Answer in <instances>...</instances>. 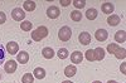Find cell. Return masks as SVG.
<instances>
[{"instance_id":"cell-20","label":"cell","mask_w":126,"mask_h":83,"mask_svg":"<svg viewBox=\"0 0 126 83\" xmlns=\"http://www.w3.org/2000/svg\"><path fill=\"white\" fill-rule=\"evenodd\" d=\"M32 27H33V24H32L29 20H24L23 23H20V29L24 30V32H29L32 29Z\"/></svg>"},{"instance_id":"cell-8","label":"cell","mask_w":126,"mask_h":83,"mask_svg":"<svg viewBox=\"0 0 126 83\" xmlns=\"http://www.w3.org/2000/svg\"><path fill=\"white\" fill-rule=\"evenodd\" d=\"M82 59H83V55H82L81 52H78V50L73 52V53L71 54V60H72V63H76V64L82 63Z\"/></svg>"},{"instance_id":"cell-13","label":"cell","mask_w":126,"mask_h":83,"mask_svg":"<svg viewBox=\"0 0 126 83\" xmlns=\"http://www.w3.org/2000/svg\"><path fill=\"white\" fill-rule=\"evenodd\" d=\"M115 40H116L117 43H124V42L126 40L125 30H119V32H116V34H115Z\"/></svg>"},{"instance_id":"cell-19","label":"cell","mask_w":126,"mask_h":83,"mask_svg":"<svg viewBox=\"0 0 126 83\" xmlns=\"http://www.w3.org/2000/svg\"><path fill=\"white\" fill-rule=\"evenodd\" d=\"M71 19L73 20V22H81L82 13L78 12V10H73V12H71Z\"/></svg>"},{"instance_id":"cell-24","label":"cell","mask_w":126,"mask_h":83,"mask_svg":"<svg viewBox=\"0 0 126 83\" xmlns=\"http://www.w3.org/2000/svg\"><path fill=\"white\" fill-rule=\"evenodd\" d=\"M57 54H58V57H59L61 59H66V58H68V55H69V54H68V50H67L66 48H61V49L58 50Z\"/></svg>"},{"instance_id":"cell-5","label":"cell","mask_w":126,"mask_h":83,"mask_svg":"<svg viewBox=\"0 0 126 83\" xmlns=\"http://www.w3.org/2000/svg\"><path fill=\"white\" fill-rule=\"evenodd\" d=\"M6 50H8V53H9V54H12V55L16 54V53H18V50H19V45H18V43H16V42H9V43L6 44Z\"/></svg>"},{"instance_id":"cell-29","label":"cell","mask_w":126,"mask_h":83,"mask_svg":"<svg viewBox=\"0 0 126 83\" xmlns=\"http://www.w3.org/2000/svg\"><path fill=\"white\" fill-rule=\"evenodd\" d=\"M5 20H6V15H5V13L0 12V24H4V23H5Z\"/></svg>"},{"instance_id":"cell-3","label":"cell","mask_w":126,"mask_h":83,"mask_svg":"<svg viewBox=\"0 0 126 83\" xmlns=\"http://www.w3.org/2000/svg\"><path fill=\"white\" fill-rule=\"evenodd\" d=\"M12 16H13L14 20H16V22H20V20H23V19L25 18V13H24L23 9L15 8V9H13V12H12Z\"/></svg>"},{"instance_id":"cell-23","label":"cell","mask_w":126,"mask_h":83,"mask_svg":"<svg viewBox=\"0 0 126 83\" xmlns=\"http://www.w3.org/2000/svg\"><path fill=\"white\" fill-rule=\"evenodd\" d=\"M33 81H34V77H33L32 73H25L23 76V78H22L23 83H33Z\"/></svg>"},{"instance_id":"cell-30","label":"cell","mask_w":126,"mask_h":83,"mask_svg":"<svg viewBox=\"0 0 126 83\" xmlns=\"http://www.w3.org/2000/svg\"><path fill=\"white\" fill-rule=\"evenodd\" d=\"M69 4H71V0H62V1H61L62 6H68Z\"/></svg>"},{"instance_id":"cell-11","label":"cell","mask_w":126,"mask_h":83,"mask_svg":"<svg viewBox=\"0 0 126 83\" xmlns=\"http://www.w3.org/2000/svg\"><path fill=\"white\" fill-rule=\"evenodd\" d=\"M42 54H43V57L46 59H52L54 57V50L52 48H49V47H46V48H43V50H42Z\"/></svg>"},{"instance_id":"cell-32","label":"cell","mask_w":126,"mask_h":83,"mask_svg":"<svg viewBox=\"0 0 126 83\" xmlns=\"http://www.w3.org/2000/svg\"><path fill=\"white\" fill-rule=\"evenodd\" d=\"M107 83H119V82H116V81H109Z\"/></svg>"},{"instance_id":"cell-22","label":"cell","mask_w":126,"mask_h":83,"mask_svg":"<svg viewBox=\"0 0 126 83\" xmlns=\"http://www.w3.org/2000/svg\"><path fill=\"white\" fill-rule=\"evenodd\" d=\"M113 54H115V57L119 58V59H124V58L126 57V50H125L124 48H119Z\"/></svg>"},{"instance_id":"cell-31","label":"cell","mask_w":126,"mask_h":83,"mask_svg":"<svg viewBox=\"0 0 126 83\" xmlns=\"http://www.w3.org/2000/svg\"><path fill=\"white\" fill-rule=\"evenodd\" d=\"M121 72H122V73H126V64L125 63L121 64Z\"/></svg>"},{"instance_id":"cell-16","label":"cell","mask_w":126,"mask_h":83,"mask_svg":"<svg viewBox=\"0 0 126 83\" xmlns=\"http://www.w3.org/2000/svg\"><path fill=\"white\" fill-rule=\"evenodd\" d=\"M33 73H34L33 77H35V78H38V79H43V78L46 77V70H44L43 68H39V67L34 69Z\"/></svg>"},{"instance_id":"cell-25","label":"cell","mask_w":126,"mask_h":83,"mask_svg":"<svg viewBox=\"0 0 126 83\" xmlns=\"http://www.w3.org/2000/svg\"><path fill=\"white\" fill-rule=\"evenodd\" d=\"M120 47L117 45V44H115V43H111V44H109L107 45V50H109V53H115V52H116L117 49H119Z\"/></svg>"},{"instance_id":"cell-6","label":"cell","mask_w":126,"mask_h":83,"mask_svg":"<svg viewBox=\"0 0 126 83\" xmlns=\"http://www.w3.org/2000/svg\"><path fill=\"white\" fill-rule=\"evenodd\" d=\"M4 69L6 73H14V72L16 70V62L15 60H9L5 63L4 66Z\"/></svg>"},{"instance_id":"cell-26","label":"cell","mask_w":126,"mask_h":83,"mask_svg":"<svg viewBox=\"0 0 126 83\" xmlns=\"http://www.w3.org/2000/svg\"><path fill=\"white\" fill-rule=\"evenodd\" d=\"M86 58H87V60H90V62L96 60V58H94V52L91 50V49H88V50L86 52Z\"/></svg>"},{"instance_id":"cell-9","label":"cell","mask_w":126,"mask_h":83,"mask_svg":"<svg viewBox=\"0 0 126 83\" xmlns=\"http://www.w3.org/2000/svg\"><path fill=\"white\" fill-rule=\"evenodd\" d=\"M94 37H96L97 40L100 42H103V40H106L107 37H109V33H107V30H105V29H98L96 34H94Z\"/></svg>"},{"instance_id":"cell-2","label":"cell","mask_w":126,"mask_h":83,"mask_svg":"<svg viewBox=\"0 0 126 83\" xmlns=\"http://www.w3.org/2000/svg\"><path fill=\"white\" fill-rule=\"evenodd\" d=\"M72 37V30L69 27H62L58 32V38L62 40V42H67Z\"/></svg>"},{"instance_id":"cell-35","label":"cell","mask_w":126,"mask_h":83,"mask_svg":"<svg viewBox=\"0 0 126 83\" xmlns=\"http://www.w3.org/2000/svg\"><path fill=\"white\" fill-rule=\"evenodd\" d=\"M0 78H1V76H0Z\"/></svg>"},{"instance_id":"cell-1","label":"cell","mask_w":126,"mask_h":83,"mask_svg":"<svg viewBox=\"0 0 126 83\" xmlns=\"http://www.w3.org/2000/svg\"><path fill=\"white\" fill-rule=\"evenodd\" d=\"M47 35H48V29L42 25V27L37 28L34 32L32 33V39L35 40V42H40L42 39H44Z\"/></svg>"},{"instance_id":"cell-10","label":"cell","mask_w":126,"mask_h":83,"mask_svg":"<svg viewBox=\"0 0 126 83\" xmlns=\"http://www.w3.org/2000/svg\"><path fill=\"white\" fill-rule=\"evenodd\" d=\"M16 60L19 62L20 64H25V63H28V60H29V54L27 53V52H20V53H18Z\"/></svg>"},{"instance_id":"cell-27","label":"cell","mask_w":126,"mask_h":83,"mask_svg":"<svg viewBox=\"0 0 126 83\" xmlns=\"http://www.w3.org/2000/svg\"><path fill=\"white\" fill-rule=\"evenodd\" d=\"M4 60H5V49H4L3 44L0 43V64H1Z\"/></svg>"},{"instance_id":"cell-33","label":"cell","mask_w":126,"mask_h":83,"mask_svg":"<svg viewBox=\"0 0 126 83\" xmlns=\"http://www.w3.org/2000/svg\"><path fill=\"white\" fill-rule=\"evenodd\" d=\"M62 83H73V82H71V81H64V82H62Z\"/></svg>"},{"instance_id":"cell-28","label":"cell","mask_w":126,"mask_h":83,"mask_svg":"<svg viewBox=\"0 0 126 83\" xmlns=\"http://www.w3.org/2000/svg\"><path fill=\"white\" fill-rule=\"evenodd\" d=\"M73 3V5H75V8H77V9H82V8H85V5H86V1H72Z\"/></svg>"},{"instance_id":"cell-17","label":"cell","mask_w":126,"mask_h":83,"mask_svg":"<svg viewBox=\"0 0 126 83\" xmlns=\"http://www.w3.org/2000/svg\"><path fill=\"white\" fill-rule=\"evenodd\" d=\"M93 52H94V58H96V60H102L105 58V50L102 48H96Z\"/></svg>"},{"instance_id":"cell-34","label":"cell","mask_w":126,"mask_h":83,"mask_svg":"<svg viewBox=\"0 0 126 83\" xmlns=\"http://www.w3.org/2000/svg\"><path fill=\"white\" fill-rule=\"evenodd\" d=\"M93 83H101V82H100V81H94Z\"/></svg>"},{"instance_id":"cell-12","label":"cell","mask_w":126,"mask_h":83,"mask_svg":"<svg viewBox=\"0 0 126 83\" xmlns=\"http://www.w3.org/2000/svg\"><path fill=\"white\" fill-rule=\"evenodd\" d=\"M119 23H120V16H119V15L112 14V15H110V16L107 18V24H109L110 27H115V25H117Z\"/></svg>"},{"instance_id":"cell-21","label":"cell","mask_w":126,"mask_h":83,"mask_svg":"<svg viewBox=\"0 0 126 83\" xmlns=\"http://www.w3.org/2000/svg\"><path fill=\"white\" fill-rule=\"evenodd\" d=\"M23 6H24V10H27V12H33L35 9V3L34 1H24Z\"/></svg>"},{"instance_id":"cell-14","label":"cell","mask_w":126,"mask_h":83,"mask_svg":"<svg viewBox=\"0 0 126 83\" xmlns=\"http://www.w3.org/2000/svg\"><path fill=\"white\" fill-rule=\"evenodd\" d=\"M76 72H77V68L76 66H67L64 68V74L67 77H72V76H75L76 74Z\"/></svg>"},{"instance_id":"cell-15","label":"cell","mask_w":126,"mask_h":83,"mask_svg":"<svg viewBox=\"0 0 126 83\" xmlns=\"http://www.w3.org/2000/svg\"><path fill=\"white\" fill-rule=\"evenodd\" d=\"M97 15H98L97 10H96V9H93V8L88 9L87 12H86V16H87V19H88V20H94V19L97 18Z\"/></svg>"},{"instance_id":"cell-18","label":"cell","mask_w":126,"mask_h":83,"mask_svg":"<svg viewBox=\"0 0 126 83\" xmlns=\"http://www.w3.org/2000/svg\"><path fill=\"white\" fill-rule=\"evenodd\" d=\"M102 12L105 14H111L113 12V5L111 3H103L102 4Z\"/></svg>"},{"instance_id":"cell-7","label":"cell","mask_w":126,"mask_h":83,"mask_svg":"<svg viewBox=\"0 0 126 83\" xmlns=\"http://www.w3.org/2000/svg\"><path fill=\"white\" fill-rule=\"evenodd\" d=\"M78 39H79V42H81V44H83V45H87V44L91 43V35H90V33H87V32H82V33L78 35Z\"/></svg>"},{"instance_id":"cell-4","label":"cell","mask_w":126,"mask_h":83,"mask_svg":"<svg viewBox=\"0 0 126 83\" xmlns=\"http://www.w3.org/2000/svg\"><path fill=\"white\" fill-rule=\"evenodd\" d=\"M59 14H61V12H59V9L57 8V6H49L48 9H47V15H48V18H50V19H57L58 16H59Z\"/></svg>"}]
</instances>
